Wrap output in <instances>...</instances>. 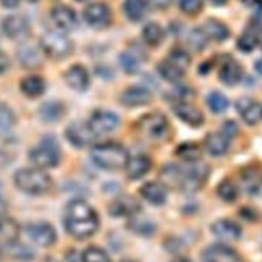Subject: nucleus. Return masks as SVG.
<instances>
[{
    "mask_svg": "<svg viewBox=\"0 0 262 262\" xmlns=\"http://www.w3.org/2000/svg\"><path fill=\"white\" fill-rule=\"evenodd\" d=\"M98 216L95 210L83 200L72 201L64 212V227L75 238L85 239L93 235L98 228Z\"/></svg>",
    "mask_w": 262,
    "mask_h": 262,
    "instance_id": "f257e3e1",
    "label": "nucleus"
},
{
    "mask_svg": "<svg viewBox=\"0 0 262 262\" xmlns=\"http://www.w3.org/2000/svg\"><path fill=\"white\" fill-rule=\"evenodd\" d=\"M90 155L93 163L105 170L122 169L126 167L130 158L127 149L115 142L97 144L93 146Z\"/></svg>",
    "mask_w": 262,
    "mask_h": 262,
    "instance_id": "f03ea898",
    "label": "nucleus"
},
{
    "mask_svg": "<svg viewBox=\"0 0 262 262\" xmlns=\"http://www.w3.org/2000/svg\"><path fill=\"white\" fill-rule=\"evenodd\" d=\"M14 183L21 191L30 194H42L47 192L52 181L49 175L39 169L24 168L14 174Z\"/></svg>",
    "mask_w": 262,
    "mask_h": 262,
    "instance_id": "7ed1b4c3",
    "label": "nucleus"
},
{
    "mask_svg": "<svg viewBox=\"0 0 262 262\" xmlns=\"http://www.w3.org/2000/svg\"><path fill=\"white\" fill-rule=\"evenodd\" d=\"M137 131L140 135L152 142H161L168 138L170 126L167 118L160 113L146 114L137 122Z\"/></svg>",
    "mask_w": 262,
    "mask_h": 262,
    "instance_id": "20e7f679",
    "label": "nucleus"
},
{
    "mask_svg": "<svg viewBox=\"0 0 262 262\" xmlns=\"http://www.w3.org/2000/svg\"><path fill=\"white\" fill-rule=\"evenodd\" d=\"M209 173L210 168L207 164L200 161L190 163L188 167L182 168L178 187L185 193H194L205 185Z\"/></svg>",
    "mask_w": 262,
    "mask_h": 262,
    "instance_id": "39448f33",
    "label": "nucleus"
},
{
    "mask_svg": "<svg viewBox=\"0 0 262 262\" xmlns=\"http://www.w3.org/2000/svg\"><path fill=\"white\" fill-rule=\"evenodd\" d=\"M42 51L54 59L64 58L73 51L74 45L72 40L64 34L58 32H47L40 40Z\"/></svg>",
    "mask_w": 262,
    "mask_h": 262,
    "instance_id": "423d86ee",
    "label": "nucleus"
},
{
    "mask_svg": "<svg viewBox=\"0 0 262 262\" xmlns=\"http://www.w3.org/2000/svg\"><path fill=\"white\" fill-rule=\"evenodd\" d=\"M29 157L38 168L47 169L57 166L60 160V151L54 139L46 138L39 146L30 151Z\"/></svg>",
    "mask_w": 262,
    "mask_h": 262,
    "instance_id": "0eeeda50",
    "label": "nucleus"
},
{
    "mask_svg": "<svg viewBox=\"0 0 262 262\" xmlns=\"http://www.w3.org/2000/svg\"><path fill=\"white\" fill-rule=\"evenodd\" d=\"M85 21L94 29H104L112 23V12L103 3H91L83 11Z\"/></svg>",
    "mask_w": 262,
    "mask_h": 262,
    "instance_id": "6e6552de",
    "label": "nucleus"
},
{
    "mask_svg": "<svg viewBox=\"0 0 262 262\" xmlns=\"http://www.w3.org/2000/svg\"><path fill=\"white\" fill-rule=\"evenodd\" d=\"M120 124L119 117L108 111L95 112L88 123L90 129L95 135H102L113 132Z\"/></svg>",
    "mask_w": 262,
    "mask_h": 262,
    "instance_id": "1a4fd4ad",
    "label": "nucleus"
},
{
    "mask_svg": "<svg viewBox=\"0 0 262 262\" xmlns=\"http://www.w3.org/2000/svg\"><path fill=\"white\" fill-rule=\"evenodd\" d=\"M205 262H243L239 254L224 244H214L203 252Z\"/></svg>",
    "mask_w": 262,
    "mask_h": 262,
    "instance_id": "9d476101",
    "label": "nucleus"
},
{
    "mask_svg": "<svg viewBox=\"0 0 262 262\" xmlns=\"http://www.w3.org/2000/svg\"><path fill=\"white\" fill-rule=\"evenodd\" d=\"M4 34L17 41H24L30 35V25L28 20L20 15H8L2 21Z\"/></svg>",
    "mask_w": 262,
    "mask_h": 262,
    "instance_id": "9b49d317",
    "label": "nucleus"
},
{
    "mask_svg": "<svg viewBox=\"0 0 262 262\" xmlns=\"http://www.w3.org/2000/svg\"><path fill=\"white\" fill-rule=\"evenodd\" d=\"M218 77L222 84L230 87L234 86L243 78V68L233 57L227 55L221 58Z\"/></svg>",
    "mask_w": 262,
    "mask_h": 262,
    "instance_id": "f8f14e48",
    "label": "nucleus"
},
{
    "mask_svg": "<svg viewBox=\"0 0 262 262\" xmlns=\"http://www.w3.org/2000/svg\"><path fill=\"white\" fill-rule=\"evenodd\" d=\"M235 108L244 122L250 126L256 125L262 120V105L250 97L238 98Z\"/></svg>",
    "mask_w": 262,
    "mask_h": 262,
    "instance_id": "ddd939ff",
    "label": "nucleus"
},
{
    "mask_svg": "<svg viewBox=\"0 0 262 262\" xmlns=\"http://www.w3.org/2000/svg\"><path fill=\"white\" fill-rule=\"evenodd\" d=\"M27 233L31 239L41 247H49L56 241V232L47 222H37L28 225Z\"/></svg>",
    "mask_w": 262,
    "mask_h": 262,
    "instance_id": "4468645a",
    "label": "nucleus"
},
{
    "mask_svg": "<svg viewBox=\"0 0 262 262\" xmlns=\"http://www.w3.org/2000/svg\"><path fill=\"white\" fill-rule=\"evenodd\" d=\"M66 136L74 146L81 148L89 145L94 139L95 134L92 132L88 124L74 122L68 126Z\"/></svg>",
    "mask_w": 262,
    "mask_h": 262,
    "instance_id": "2eb2a0df",
    "label": "nucleus"
},
{
    "mask_svg": "<svg viewBox=\"0 0 262 262\" xmlns=\"http://www.w3.org/2000/svg\"><path fill=\"white\" fill-rule=\"evenodd\" d=\"M140 203L131 195H122L113 201L108 207L110 214L116 217L133 216L140 211Z\"/></svg>",
    "mask_w": 262,
    "mask_h": 262,
    "instance_id": "dca6fc26",
    "label": "nucleus"
},
{
    "mask_svg": "<svg viewBox=\"0 0 262 262\" xmlns=\"http://www.w3.org/2000/svg\"><path fill=\"white\" fill-rule=\"evenodd\" d=\"M173 112L185 124L191 127H200L203 125L205 119L202 112L191 105L189 102H177L173 105Z\"/></svg>",
    "mask_w": 262,
    "mask_h": 262,
    "instance_id": "f3484780",
    "label": "nucleus"
},
{
    "mask_svg": "<svg viewBox=\"0 0 262 262\" xmlns=\"http://www.w3.org/2000/svg\"><path fill=\"white\" fill-rule=\"evenodd\" d=\"M51 17L54 24L64 31H73L78 27L76 12L69 6L57 5L51 10Z\"/></svg>",
    "mask_w": 262,
    "mask_h": 262,
    "instance_id": "a211bd4d",
    "label": "nucleus"
},
{
    "mask_svg": "<svg viewBox=\"0 0 262 262\" xmlns=\"http://www.w3.org/2000/svg\"><path fill=\"white\" fill-rule=\"evenodd\" d=\"M152 99L150 91L144 87H130L120 96L121 102L129 107L145 105Z\"/></svg>",
    "mask_w": 262,
    "mask_h": 262,
    "instance_id": "6ab92c4d",
    "label": "nucleus"
},
{
    "mask_svg": "<svg viewBox=\"0 0 262 262\" xmlns=\"http://www.w3.org/2000/svg\"><path fill=\"white\" fill-rule=\"evenodd\" d=\"M211 231L216 236L226 241H234L239 238L242 235L241 226L233 220L225 218L216 220L211 225Z\"/></svg>",
    "mask_w": 262,
    "mask_h": 262,
    "instance_id": "aec40b11",
    "label": "nucleus"
},
{
    "mask_svg": "<svg viewBox=\"0 0 262 262\" xmlns=\"http://www.w3.org/2000/svg\"><path fill=\"white\" fill-rule=\"evenodd\" d=\"M64 80L67 84L76 91L86 90L90 82L87 70L80 64H74L69 68L64 74Z\"/></svg>",
    "mask_w": 262,
    "mask_h": 262,
    "instance_id": "412c9836",
    "label": "nucleus"
},
{
    "mask_svg": "<svg viewBox=\"0 0 262 262\" xmlns=\"http://www.w3.org/2000/svg\"><path fill=\"white\" fill-rule=\"evenodd\" d=\"M18 62L26 69H36L42 63L40 50L30 43H23L16 51Z\"/></svg>",
    "mask_w": 262,
    "mask_h": 262,
    "instance_id": "4be33fe9",
    "label": "nucleus"
},
{
    "mask_svg": "<svg viewBox=\"0 0 262 262\" xmlns=\"http://www.w3.org/2000/svg\"><path fill=\"white\" fill-rule=\"evenodd\" d=\"M204 145L211 156L220 157L227 152L230 145V139L222 132H211L205 137Z\"/></svg>",
    "mask_w": 262,
    "mask_h": 262,
    "instance_id": "5701e85b",
    "label": "nucleus"
},
{
    "mask_svg": "<svg viewBox=\"0 0 262 262\" xmlns=\"http://www.w3.org/2000/svg\"><path fill=\"white\" fill-rule=\"evenodd\" d=\"M140 194L155 206L163 205L167 200L166 186L161 182L149 181L140 187Z\"/></svg>",
    "mask_w": 262,
    "mask_h": 262,
    "instance_id": "b1692460",
    "label": "nucleus"
},
{
    "mask_svg": "<svg viewBox=\"0 0 262 262\" xmlns=\"http://www.w3.org/2000/svg\"><path fill=\"white\" fill-rule=\"evenodd\" d=\"M242 183L250 194H256L262 187V171L257 166H248L242 172Z\"/></svg>",
    "mask_w": 262,
    "mask_h": 262,
    "instance_id": "393cba45",
    "label": "nucleus"
},
{
    "mask_svg": "<svg viewBox=\"0 0 262 262\" xmlns=\"http://www.w3.org/2000/svg\"><path fill=\"white\" fill-rule=\"evenodd\" d=\"M202 29L209 40H213L216 42H222L230 36V31L228 27L221 20L214 17L207 18Z\"/></svg>",
    "mask_w": 262,
    "mask_h": 262,
    "instance_id": "a878e982",
    "label": "nucleus"
},
{
    "mask_svg": "<svg viewBox=\"0 0 262 262\" xmlns=\"http://www.w3.org/2000/svg\"><path fill=\"white\" fill-rule=\"evenodd\" d=\"M151 167L150 159L145 155H136L129 158L126 165L127 175L131 179H138L144 176Z\"/></svg>",
    "mask_w": 262,
    "mask_h": 262,
    "instance_id": "bb28decb",
    "label": "nucleus"
},
{
    "mask_svg": "<svg viewBox=\"0 0 262 262\" xmlns=\"http://www.w3.org/2000/svg\"><path fill=\"white\" fill-rule=\"evenodd\" d=\"M147 0H125L123 9L128 19L132 21H139L145 17L148 12Z\"/></svg>",
    "mask_w": 262,
    "mask_h": 262,
    "instance_id": "cd10ccee",
    "label": "nucleus"
},
{
    "mask_svg": "<svg viewBox=\"0 0 262 262\" xmlns=\"http://www.w3.org/2000/svg\"><path fill=\"white\" fill-rule=\"evenodd\" d=\"M19 233L18 224L10 218H0V245L7 246L14 243Z\"/></svg>",
    "mask_w": 262,
    "mask_h": 262,
    "instance_id": "c85d7f7f",
    "label": "nucleus"
},
{
    "mask_svg": "<svg viewBox=\"0 0 262 262\" xmlns=\"http://www.w3.org/2000/svg\"><path fill=\"white\" fill-rule=\"evenodd\" d=\"M20 90L29 97H38L45 91L44 80L36 75L27 76L20 81Z\"/></svg>",
    "mask_w": 262,
    "mask_h": 262,
    "instance_id": "c756f323",
    "label": "nucleus"
},
{
    "mask_svg": "<svg viewBox=\"0 0 262 262\" xmlns=\"http://www.w3.org/2000/svg\"><path fill=\"white\" fill-rule=\"evenodd\" d=\"M157 69L160 76L166 81L171 83H176L181 81L184 76V70L179 68L177 64H175L168 58L161 61L158 64Z\"/></svg>",
    "mask_w": 262,
    "mask_h": 262,
    "instance_id": "7c9ffc66",
    "label": "nucleus"
},
{
    "mask_svg": "<svg viewBox=\"0 0 262 262\" xmlns=\"http://www.w3.org/2000/svg\"><path fill=\"white\" fill-rule=\"evenodd\" d=\"M63 106L57 101H47L39 108L40 118L47 123L58 121L63 116Z\"/></svg>",
    "mask_w": 262,
    "mask_h": 262,
    "instance_id": "2f4dec72",
    "label": "nucleus"
},
{
    "mask_svg": "<svg viewBox=\"0 0 262 262\" xmlns=\"http://www.w3.org/2000/svg\"><path fill=\"white\" fill-rule=\"evenodd\" d=\"M176 155L180 159H182L188 163H193V162L200 161V159L202 157V148L200 147V145L198 143L187 141V142H183L177 146Z\"/></svg>",
    "mask_w": 262,
    "mask_h": 262,
    "instance_id": "473e14b6",
    "label": "nucleus"
},
{
    "mask_svg": "<svg viewBox=\"0 0 262 262\" xmlns=\"http://www.w3.org/2000/svg\"><path fill=\"white\" fill-rule=\"evenodd\" d=\"M142 37L146 44L150 46H158L163 42L165 33L159 24L148 23L142 29Z\"/></svg>",
    "mask_w": 262,
    "mask_h": 262,
    "instance_id": "72a5a7b5",
    "label": "nucleus"
},
{
    "mask_svg": "<svg viewBox=\"0 0 262 262\" xmlns=\"http://www.w3.org/2000/svg\"><path fill=\"white\" fill-rule=\"evenodd\" d=\"M260 43L259 34L254 30H247L236 40V46L239 51L248 53L253 51Z\"/></svg>",
    "mask_w": 262,
    "mask_h": 262,
    "instance_id": "f704fd0d",
    "label": "nucleus"
},
{
    "mask_svg": "<svg viewBox=\"0 0 262 262\" xmlns=\"http://www.w3.org/2000/svg\"><path fill=\"white\" fill-rule=\"evenodd\" d=\"M207 104L210 111L214 114H222L229 106V100L227 97L218 91L210 92L207 96Z\"/></svg>",
    "mask_w": 262,
    "mask_h": 262,
    "instance_id": "c9c22d12",
    "label": "nucleus"
},
{
    "mask_svg": "<svg viewBox=\"0 0 262 262\" xmlns=\"http://www.w3.org/2000/svg\"><path fill=\"white\" fill-rule=\"evenodd\" d=\"M217 194L218 196L223 200L224 202L231 203L237 199L238 195V188L237 186L228 179H224L219 182L217 185Z\"/></svg>",
    "mask_w": 262,
    "mask_h": 262,
    "instance_id": "e433bc0d",
    "label": "nucleus"
},
{
    "mask_svg": "<svg viewBox=\"0 0 262 262\" xmlns=\"http://www.w3.org/2000/svg\"><path fill=\"white\" fill-rule=\"evenodd\" d=\"M208 37L202 28H193L187 35V43L194 51H203L208 44Z\"/></svg>",
    "mask_w": 262,
    "mask_h": 262,
    "instance_id": "4c0bfd02",
    "label": "nucleus"
},
{
    "mask_svg": "<svg viewBox=\"0 0 262 262\" xmlns=\"http://www.w3.org/2000/svg\"><path fill=\"white\" fill-rule=\"evenodd\" d=\"M82 262H111L108 255L98 247H89L82 254Z\"/></svg>",
    "mask_w": 262,
    "mask_h": 262,
    "instance_id": "58836bf2",
    "label": "nucleus"
},
{
    "mask_svg": "<svg viewBox=\"0 0 262 262\" xmlns=\"http://www.w3.org/2000/svg\"><path fill=\"white\" fill-rule=\"evenodd\" d=\"M128 227L130 230L141 235H150L156 230V226L154 225V223L145 219L131 220L128 224Z\"/></svg>",
    "mask_w": 262,
    "mask_h": 262,
    "instance_id": "ea45409f",
    "label": "nucleus"
},
{
    "mask_svg": "<svg viewBox=\"0 0 262 262\" xmlns=\"http://www.w3.org/2000/svg\"><path fill=\"white\" fill-rule=\"evenodd\" d=\"M168 59L171 60L172 62H174L175 64H177L179 68H181L184 71L191 62V57H190L189 53L186 50H184L183 48H179V47L173 48L171 50Z\"/></svg>",
    "mask_w": 262,
    "mask_h": 262,
    "instance_id": "a19ab883",
    "label": "nucleus"
},
{
    "mask_svg": "<svg viewBox=\"0 0 262 262\" xmlns=\"http://www.w3.org/2000/svg\"><path fill=\"white\" fill-rule=\"evenodd\" d=\"M120 63L123 70L129 75L136 74L139 70V62L137 57L129 52H124L121 54Z\"/></svg>",
    "mask_w": 262,
    "mask_h": 262,
    "instance_id": "79ce46f5",
    "label": "nucleus"
},
{
    "mask_svg": "<svg viewBox=\"0 0 262 262\" xmlns=\"http://www.w3.org/2000/svg\"><path fill=\"white\" fill-rule=\"evenodd\" d=\"M7 248V252L8 254H10L11 257L20 259V260H29L31 259L33 253L31 251L30 248L26 247L23 244H16L15 242L5 246Z\"/></svg>",
    "mask_w": 262,
    "mask_h": 262,
    "instance_id": "37998d69",
    "label": "nucleus"
},
{
    "mask_svg": "<svg viewBox=\"0 0 262 262\" xmlns=\"http://www.w3.org/2000/svg\"><path fill=\"white\" fill-rule=\"evenodd\" d=\"M204 5V0H179V8L188 15L198 14Z\"/></svg>",
    "mask_w": 262,
    "mask_h": 262,
    "instance_id": "c03bdc74",
    "label": "nucleus"
},
{
    "mask_svg": "<svg viewBox=\"0 0 262 262\" xmlns=\"http://www.w3.org/2000/svg\"><path fill=\"white\" fill-rule=\"evenodd\" d=\"M15 122L13 112L4 103H0V128L8 129Z\"/></svg>",
    "mask_w": 262,
    "mask_h": 262,
    "instance_id": "a18cd8bd",
    "label": "nucleus"
},
{
    "mask_svg": "<svg viewBox=\"0 0 262 262\" xmlns=\"http://www.w3.org/2000/svg\"><path fill=\"white\" fill-rule=\"evenodd\" d=\"M194 95V92L185 86H178L172 91V96L175 100V103L177 102H188L189 99H191Z\"/></svg>",
    "mask_w": 262,
    "mask_h": 262,
    "instance_id": "49530a36",
    "label": "nucleus"
},
{
    "mask_svg": "<svg viewBox=\"0 0 262 262\" xmlns=\"http://www.w3.org/2000/svg\"><path fill=\"white\" fill-rule=\"evenodd\" d=\"M238 131H239V127L233 120H228L224 122L222 126V133L225 136H227L229 139L235 137L238 134Z\"/></svg>",
    "mask_w": 262,
    "mask_h": 262,
    "instance_id": "de8ad7c7",
    "label": "nucleus"
},
{
    "mask_svg": "<svg viewBox=\"0 0 262 262\" xmlns=\"http://www.w3.org/2000/svg\"><path fill=\"white\" fill-rule=\"evenodd\" d=\"M244 5L249 8H253L256 12L262 11V0H241Z\"/></svg>",
    "mask_w": 262,
    "mask_h": 262,
    "instance_id": "09e8293b",
    "label": "nucleus"
},
{
    "mask_svg": "<svg viewBox=\"0 0 262 262\" xmlns=\"http://www.w3.org/2000/svg\"><path fill=\"white\" fill-rule=\"evenodd\" d=\"M9 66V60L7 55L0 49V74L4 73Z\"/></svg>",
    "mask_w": 262,
    "mask_h": 262,
    "instance_id": "8fccbe9b",
    "label": "nucleus"
},
{
    "mask_svg": "<svg viewBox=\"0 0 262 262\" xmlns=\"http://www.w3.org/2000/svg\"><path fill=\"white\" fill-rule=\"evenodd\" d=\"M10 163V157L6 151L0 148V168L6 167Z\"/></svg>",
    "mask_w": 262,
    "mask_h": 262,
    "instance_id": "3c124183",
    "label": "nucleus"
},
{
    "mask_svg": "<svg viewBox=\"0 0 262 262\" xmlns=\"http://www.w3.org/2000/svg\"><path fill=\"white\" fill-rule=\"evenodd\" d=\"M173 2V0H154V4L156 7H158L159 9H166L168 8L171 3Z\"/></svg>",
    "mask_w": 262,
    "mask_h": 262,
    "instance_id": "603ef678",
    "label": "nucleus"
},
{
    "mask_svg": "<svg viewBox=\"0 0 262 262\" xmlns=\"http://www.w3.org/2000/svg\"><path fill=\"white\" fill-rule=\"evenodd\" d=\"M20 0H0V4L6 8H14L19 4Z\"/></svg>",
    "mask_w": 262,
    "mask_h": 262,
    "instance_id": "864d4df0",
    "label": "nucleus"
},
{
    "mask_svg": "<svg viewBox=\"0 0 262 262\" xmlns=\"http://www.w3.org/2000/svg\"><path fill=\"white\" fill-rule=\"evenodd\" d=\"M6 211H7L6 202L0 196V218H2V216L6 213Z\"/></svg>",
    "mask_w": 262,
    "mask_h": 262,
    "instance_id": "5fc2aeb1",
    "label": "nucleus"
},
{
    "mask_svg": "<svg viewBox=\"0 0 262 262\" xmlns=\"http://www.w3.org/2000/svg\"><path fill=\"white\" fill-rule=\"evenodd\" d=\"M255 70H256V72L260 75V76H262V58H260V59H258L256 62H255Z\"/></svg>",
    "mask_w": 262,
    "mask_h": 262,
    "instance_id": "6e6d98bb",
    "label": "nucleus"
},
{
    "mask_svg": "<svg viewBox=\"0 0 262 262\" xmlns=\"http://www.w3.org/2000/svg\"><path fill=\"white\" fill-rule=\"evenodd\" d=\"M170 262H192V261L188 258H185V257H176L173 260H171Z\"/></svg>",
    "mask_w": 262,
    "mask_h": 262,
    "instance_id": "4d7b16f0",
    "label": "nucleus"
},
{
    "mask_svg": "<svg viewBox=\"0 0 262 262\" xmlns=\"http://www.w3.org/2000/svg\"><path fill=\"white\" fill-rule=\"evenodd\" d=\"M210 2L216 6H222L227 2V0H210Z\"/></svg>",
    "mask_w": 262,
    "mask_h": 262,
    "instance_id": "13d9d810",
    "label": "nucleus"
},
{
    "mask_svg": "<svg viewBox=\"0 0 262 262\" xmlns=\"http://www.w3.org/2000/svg\"><path fill=\"white\" fill-rule=\"evenodd\" d=\"M120 262H134V261H132V260H122Z\"/></svg>",
    "mask_w": 262,
    "mask_h": 262,
    "instance_id": "bf43d9fd",
    "label": "nucleus"
},
{
    "mask_svg": "<svg viewBox=\"0 0 262 262\" xmlns=\"http://www.w3.org/2000/svg\"><path fill=\"white\" fill-rule=\"evenodd\" d=\"M29 1H31V2H36V1H38V0H29Z\"/></svg>",
    "mask_w": 262,
    "mask_h": 262,
    "instance_id": "052dcab7",
    "label": "nucleus"
},
{
    "mask_svg": "<svg viewBox=\"0 0 262 262\" xmlns=\"http://www.w3.org/2000/svg\"><path fill=\"white\" fill-rule=\"evenodd\" d=\"M259 37H260V36H259ZM260 43L262 44V38H261V37H260Z\"/></svg>",
    "mask_w": 262,
    "mask_h": 262,
    "instance_id": "680f3d73",
    "label": "nucleus"
},
{
    "mask_svg": "<svg viewBox=\"0 0 262 262\" xmlns=\"http://www.w3.org/2000/svg\"><path fill=\"white\" fill-rule=\"evenodd\" d=\"M78 1H81V2H82V1H86V0H78Z\"/></svg>",
    "mask_w": 262,
    "mask_h": 262,
    "instance_id": "e2e57ef3",
    "label": "nucleus"
}]
</instances>
